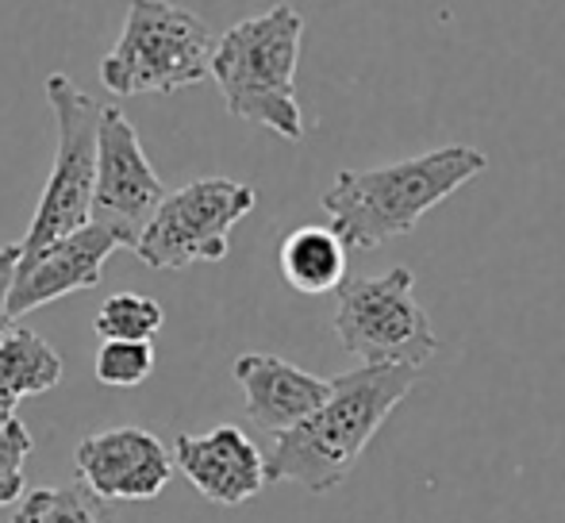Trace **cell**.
Wrapping results in <instances>:
<instances>
[{"label": "cell", "instance_id": "obj_1", "mask_svg": "<svg viewBox=\"0 0 565 523\" xmlns=\"http://www.w3.org/2000/svg\"><path fill=\"white\" fill-rule=\"evenodd\" d=\"M416 382L419 370L412 366H358L331 377L328 401L297 427L277 435L266 455V485L289 481L312 497L339 489Z\"/></svg>", "mask_w": 565, "mask_h": 523}, {"label": "cell", "instance_id": "obj_2", "mask_svg": "<svg viewBox=\"0 0 565 523\" xmlns=\"http://www.w3.org/2000/svg\"><path fill=\"white\" fill-rule=\"evenodd\" d=\"M484 170H489L484 150L450 142V147L401 158L377 170H339L320 204L342 247L373 250L396 235L416 232V224L435 204H443Z\"/></svg>", "mask_w": 565, "mask_h": 523}, {"label": "cell", "instance_id": "obj_3", "mask_svg": "<svg viewBox=\"0 0 565 523\" xmlns=\"http://www.w3.org/2000/svg\"><path fill=\"white\" fill-rule=\"evenodd\" d=\"M300 39L305 15L292 4H274L269 12L238 20L216 39L209 77H216L235 120L258 124L289 142L305 139V116L297 100Z\"/></svg>", "mask_w": 565, "mask_h": 523}, {"label": "cell", "instance_id": "obj_4", "mask_svg": "<svg viewBox=\"0 0 565 523\" xmlns=\"http://www.w3.org/2000/svg\"><path fill=\"white\" fill-rule=\"evenodd\" d=\"M216 35L189 8L131 0L116 46L100 58V85L113 97H170L209 77Z\"/></svg>", "mask_w": 565, "mask_h": 523}, {"label": "cell", "instance_id": "obj_5", "mask_svg": "<svg viewBox=\"0 0 565 523\" xmlns=\"http://www.w3.org/2000/svg\"><path fill=\"white\" fill-rule=\"evenodd\" d=\"M335 335L362 366L424 370L439 354V335L416 300V274L408 266L377 277H342L335 285Z\"/></svg>", "mask_w": 565, "mask_h": 523}, {"label": "cell", "instance_id": "obj_6", "mask_svg": "<svg viewBox=\"0 0 565 523\" xmlns=\"http://www.w3.org/2000/svg\"><path fill=\"white\" fill-rule=\"evenodd\" d=\"M46 100H51L58 147H54L51 178L39 196V209L31 216L28 235L20 250H39L62 235L77 232L93 216V189H97V124L100 108L85 89H77L74 77H46Z\"/></svg>", "mask_w": 565, "mask_h": 523}, {"label": "cell", "instance_id": "obj_7", "mask_svg": "<svg viewBox=\"0 0 565 523\" xmlns=\"http://www.w3.org/2000/svg\"><path fill=\"white\" fill-rule=\"evenodd\" d=\"M254 204H258L254 189L231 178H201L181 189H166L131 250L150 269L224 262L231 250V232L238 220L250 216Z\"/></svg>", "mask_w": 565, "mask_h": 523}, {"label": "cell", "instance_id": "obj_8", "mask_svg": "<svg viewBox=\"0 0 565 523\" xmlns=\"http://www.w3.org/2000/svg\"><path fill=\"white\" fill-rule=\"evenodd\" d=\"M162 196L166 185L150 166L135 124L116 105H105L97 124V189L89 220L105 227L119 247H135Z\"/></svg>", "mask_w": 565, "mask_h": 523}, {"label": "cell", "instance_id": "obj_9", "mask_svg": "<svg viewBox=\"0 0 565 523\" xmlns=\"http://www.w3.org/2000/svg\"><path fill=\"white\" fill-rule=\"evenodd\" d=\"M77 481L100 501H154L173 478L170 450L147 427H108L77 442Z\"/></svg>", "mask_w": 565, "mask_h": 523}, {"label": "cell", "instance_id": "obj_10", "mask_svg": "<svg viewBox=\"0 0 565 523\" xmlns=\"http://www.w3.org/2000/svg\"><path fill=\"white\" fill-rule=\"evenodd\" d=\"M119 243L100 224H85L77 232L62 235V239L46 243L39 250H20L12 274V289H8V316L12 323L20 316L35 312L43 305H54L58 297L70 292L93 289L105 274V262L113 258Z\"/></svg>", "mask_w": 565, "mask_h": 523}, {"label": "cell", "instance_id": "obj_11", "mask_svg": "<svg viewBox=\"0 0 565 523\" xmlns=\"http://www.w3.org/2000/svg\"><path fill=\"white\" fill-rule=\"evenodd\" d=\"M170 458L173 470L220 509L250 504L266 489V455L235 424H220L204 435H178Z\"/></svg>", "mask_w": 565, "mask_h": 523}, {"label": "cell", "instance_id": "obj_12", "mask_svg": "<svg viewBox=\"0 0 565 523\" xmlns=\"http://www.w3.org/2000/svg\"><path fill=\"white\" fill-rule=\"evenodd\" d=\"M238 389L246 396V416L258 431L281 435L308 419L331 393L328 377H316L292 362L266 351H246L231 366Z\"/></svg>", "mask_w": 565, "mask_h": 523}, {"label": "cell", "instance_id": "obj_13", "mask_svg": "<svg viewBox=\"0 0 565 523\" xmlns=\"http://www.w3.org/2000/svg\"><path fill=\"white\" fill-rule=\"evenodd\" d=\"M281 262V277L297 292L320 297V292H335V285L347 277V247L331 227L305 224L289 232L277 250Z\"/></svg>", "mask_w": 565, "mask_h": 523}, {"label": "cell", "instance_id": "obj_14", "mask_svg": "<svg viewBox=\"0 0 565 523\" xmlns=\"http://www.w3.org/2000/svg\"><path fill=\"white\" fill-rule=\"evenodd\" d=\"M62 374L66 366L43 335L15 328V323L0 331V401L20 404L23 396L51 393L62 382Z\"/></svg>", "mask_w": 565, "mask_h": 523}, {"label": "cell", "instance_id": "obj_15", "mask_svg": "<svg viewBox=\"0 0 565 523\" xmlns=\"http://www.w3.org/2000/svg\"><path fill=\"white\" fill-rule=\"evenodd\" d=\"M12 523H116L113 504L93 497L85 485H54L20 497Z\"/></svg>", "mask_w": 565, "mask_h": 523}, {"label": "cell", "instance_id": "obj_16", "mask_svg": "<svg viewBox=\"0 0 565 523\" xmlns=\"http://www.w3.org/2000/svg\"><path fill=\"white\" fill-rule=\"evenodd\" d=\"M166 312L158 300L142 297V292H113L97 312V335L100 339H135V343H150L162 331Z\"/></svg>", "mask_w": 565, "mask_h": 523}, {"label": "cell", "instance_id": "obj_17", "mask_svg": "<svg viewBox=\"0 0 565 523\" xmlns=\"http://www.w3.org/2000/svg\"><path fill=\"white\" fill-rule=\"evenodd\" d=\"M154 346L135 339H105L97 351V382L108 389H135L154 374Z\"/></svg>", "mask_w": 565, "mask_h": 523}, {"label": "cell", "instance_id": "obj_18", "mask_svg": "<svg viewBox=\"0 0 565 523\" xmlns=\"http://www.w3.org/2000/svg\"><path fill=\"white\" fill-rule=\"evenodd\" d=\"M31 447H35V439L23 427V419L12 416L0 427V509L23 497V462H28Z\"/></svg>", "mask_w": 565, "mask_h": 523}, {"label": "cell", "instance_id": "obj_19", "mask_svg": "<svg viewBox=\"0 0 565 523\" xmlns=\"http://www.w3.org/2000/svg\"><path fill=\"white\" fill-rule=\"evenodd\" d=\"M15 262H20V243H8V247H0V331L12 323V316H8V289H12Z\"/></svg>", "mask_w": 565, "mask_h": 523}, {"label": "cell", "instance_id": "obj_20", "mask_svg": "<svg viewBox=\"0 0 565 523\" xmlns=\"http://www.w3.org/2000/svg\"><path fill=\"white\" fill-rule=\"evenodd\" d=\"M15 416V404H8V401H0V427L8 424V419Z\"/></svg>", "mask_w": 565, "mask_h": 523}]
</instances>
